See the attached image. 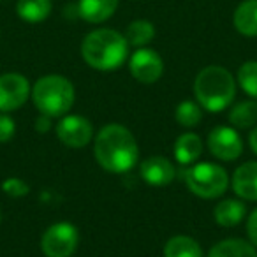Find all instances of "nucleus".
<instances>
[{"instance_id":"obj_1","label":"nucleus","mask_w":257,"mask_h":257,"mask_svg":"<svg viewBox=\"0 0 257 257\" xmlns=\"http://www.w3.org/2000/svg\"><path fill=\"white\" fill-rule=\"evenodd\" d=\"M93 155L104 171L123 175L140 161L134 134L121 123H107L93 136Z\"/></svg>"},{"instance_id":"obj_2","label":"nucleus","mask_w":257,"mask_h":257,"mask_svg":"<svg viewBox=\"0 0 257 257\" xmlns=\"http://www.w3.org/2000/svg\"><path fill=\"white\" fill-rule=\"evenodd\" d=\"M81 57L95 71H114L127 62L128 43L123 34L116 30L97 29L83 39Z\"/></svg>"},{"instance_id":"obj_3","label":"nucleus","mask_w":257,"mask_h":257,"mask_svg":"<svg viewBox=\"0 0 257 257\" xmlns=\"http://www.w3.org/2000/svg\"><path fill=\"white\" fill-rule=\"evenodd\" d=\"M234 76L222 65H208L194 79V97L203 109L220 113L232 104L236 97Z\"/></svg>"},{"instance_id":"obj_4","label":"nucleus","mask_w":257,"mask_h":257,"mask_svg":"<svg viewBox=\"0 0 257 257\" xmlns=\"http://www.w3.org/2000/svg\"><path fill=\"white\" fill-rule=\"evenodd\" d=\"M32 100L41 114H46L50 118H62L74 106V85L60 74L43 76L34 83Z\"/></svg>"},{"instance_id":"obj_5","label":"nucleus","mask_w":257,"mask_h":257,"mask_svg":"<svg viewBox=\"0 0 257 257\" xmlns=\"http://www.w3.org/2000/svg\"><path fill=\"white\" fill-rule=\"evenodd\" d=\"M185 183L194 196L201 199H217L229 187V175L215 162H196L185 171Z\"/></svg>"},{"instance_id":"obj_6","label":"nucleus","mask_w":257,"mask_h":257,"mask_svg":"<svg viewBox=\"0 0 257 257\" xmlns=\"http://www.w3.org/2000/svg\"><path fill=\"white\" fill-rule=\"evenodd\" d=\"M78 245V227L71 222H55L41 236V250L46 257H71Z\"/></svg>"},{"instance_id":"obj_7","label":"nucleus","mask_w":257,"mask_h":257,"mask_svg":"<svg viewBox=\"0 0 257 257\" xmlns=\"http://www.w3.org/2000/svg\"><path fill=\"white\" fill-rule=\"evenodd\" d=\"M206 147L215 159L222 162H234L243 154V140L238 128L229 125H218L208 134Z\"/></svg>"},{"instance_id":"obj_8","label":"nucleus","mask_w":257,"mask_h":257,"mask_svg":"<svg viewBox=\"0 0 257 257\" xmlns=\"http://www.w3.org/2000/svg\"><path fill=\"white\" fill-rule=\"evenodd\" d=\"M57 138L67 148H85L93 140V125L83 114H64L57 123Z\"/></svg>"},{"instance_id":"obj_9","label":"nucleus","mask_w":257,"mask_h":257,"mask_svg":"<svg viewBox=\"0 0 257 257\" xmlns=\"http://www.w3.org/2000/svg\"><path fill=\"white\" fill-rule=\"evenodd\" d=\"M32 95L29 79L20 72L0 76V113H11L23 107Z\"/></svg>"},{"instance_id":"obj_10","label":"nucleus","mask_w":257,"mask_h":257,"mask_svg":"<svg viewBox=\"0 0 257 257\" xmlns=\"http://www.w3.org/2000/svg\"><path fill=\"white\" fill-rule=\"evenodd\" d=\"M128 71L136 81L152 85V83H157L164 74V62L155 50L138 48L128 58Z\"/></svg>"},{"instance_id":"obj_11","label":"nucleus","mask_w":257,"mask_h":257,"mask_svg":"<svg viewBox=\"0 0 257 257\" xmlns=\"http://www.w3.org/2000/svg\"><path fill=\"white\" fill-rule=\"evenodd\" d=\"M141 178L152 187H166L175 180V166L164 155H152L141 162Z\"/></svg>"},{"instance_id":"obj_12","label":"nucleus","mask_w":257,"mask_h":257,"mask_svg":"<svg viewBox=\"0 0 257 257\" xmlns=\"http://www.w3.org/2000/svg\"><path fill=\"white\" fill-rule=\"evenodd\" d=\"M231 187L243 201H257V161H248L238 166L232 173Z\"/></svg>"},{"instance_id":"obj_13","label":"nucleus","mask_w":257,"mask_h":257,"mask_svg":"<svg viewBox=\"0 0 257 257\" xmlns=\"http://www.w3.org/2000/svg\"><path fill=\"white\" fill-rule=\"evenodd\" d=\"M173 154H175V159L178 161V164L182 166L196 164L197 159L203 154V140L196 133L180 134L178 140L175 141Z\"/></svg>"},{"instance_id":"obj_14","label":"nucleus","mask_w":257,"mask_h":257,"mask_svg":"<svg viewBox=\"0 0 257 257\" xmlns=\"http://www.w3.org/2000/svg\"><path fill=\"white\" fill-rule=\"evenodd\" d=\"M118 0H79L78 13L88 23H104L116 13Z\"/></svg>"},{"instance_id":"obj_15","label":"nucleus","mask_w":257,"mask_h":257,"mask_svg":"<svg viewBox=\"0 0 257 257\" xmlns=\"http://www.w3.org/2000/svg\"><path fill=\"white\" fill-rule=\"evenodd\" d=\"M232 23L238 34L257 37V0H243L232 15Z\"/></svg>"},{"instance_id":"obj_16","label":"nucleus","mask_w":257,"mask_h":257,"mask_svg":"<svg viewBox=\"0 0 257 257\" xmlns=\"http://www.w3.org/2000/svg\"><path fill=\"white\" fill-rule=\"evenodd\" d=\"M208 257H257V248L241 238H225L213 245Z\"/></svg>"},{"instance_id":"obj_17","label":"nucleus","mask_w":257,"mask_h":257,"mask_svg":"<svg viewBox=\"0 0 257 257\" xmlns=\"http://www.w3.org/2000/svg\"><path fill=\"white\" fill-rule=\"evenodd\" d=\"M246 206L239 199H222L213 210V218L222 227H234L245 218Z\"/></svg>"},{"instance_id":"obj_18","label":"nucleus","mask_w":257,"mask_h":257,"mask_svg":"<svg viewBox=\"0 0 257 257\" xmlns=\"http://www.w3.org/2000/svg\"><path fill=\"white\" fill-rule=\"evenodd\" d=\"M164 257H203V248L192 236L178 234L166 241Z\"/></svg>"},{"instance_id":"obj_19","label":"nucleus","mask_w":257,"mask_h":257,"mask_svg":"<svg viewBox=\"0 0 257 257\" xmlns=\"http://www.w3.org/2000/svg\"><path fill=\"white\" fill-rule=\"evenodd\" d=\"M51 0H18L16 13L27 23H41L51 15Z\"/></svg>"},{"instance_id":"obj_20","label":"nucleus","mask_w":257,"mask_h":257,"mask_svg":"<svg viewBox=\"0 0 257 257\" xmlns=\"http://www.w3.org/2000/svg\"><path fill=\"white\" fill-rule=\"evenodd\" d=\"M229 121L234 128H252L257 123V100L248 99L236 102L229 111Z\"/></svg>"},{"instance_id":"obj_21","label":"nucleus","mask_w":257,"mask_h":257,"mask_svg":"<svg viewBox=\"0 0 257 257\" xmlns=\"http://www.w3.org/2000/svg\"><path fill=\"white\" fill-rule=\"evenodd\" d=\"M125 39H127L128 46L134 48H145L150 44L155 37V27L148 20H134L133 23H128L127 30H125Z\"/></svg>"},{"instance_id":"obj_22","label":"nucleus","mask_w":257,"mask_h":257,"mask_svg":"<svg viewBox=\"0 0 257 257\" xmlns=\"http://www.w3.org/2000/svg\"><path fill=\"white\" fill-rule=\"evenodd\" d=\"M175 118L182 127L194 128L203 120V107L196 100H182L175 109Z\"/></svg>"},{"instance_id":"obj_23","label":"nucleus","mask_w":257,"mask_h":257,"mask_svg":"<svg viewBox=\"0 0 257 257\" xmlns=\"http://www.w3.org/2000/svg\"><path fill=\"white\" fill-rule=\"evenodd\" d=\"M236 83L241 86V90L248 97L257 100V62L248 60L238 69Z\"/></svg>"},{"instance_id":"obj_24","label":"nucleus","mask_w":257,"mask_h":257,"mask_svg":"<svg viewBox=\"0 0 257 257\" xmlns=\"http://www.w3.org/2000/svg\"><path fill=\"white\" fill-rule=\"evenodd\" d=\"M2 190H4L6 196L13 197H25L30 192V185L22 178H16V176H9L2 182Z\"/></svg>"},{"instance_id":"obj_25","label":"nucleus","mask_w":257,"mask_h":257,"mask_svg":"<svg viewBox=\"0 0 257 257\" xmlns=\"http://www.w3.org/2000/svg\"><path fill=\"white\" fill-rule=\"evenodd\" d=\"M16 134V123L8 113H0V143H8Z\"/></svg>"},{"instance_id":"obj_26","label":"nucleus","mask_w":257,"mask_h":257,"mask_svg":"<svg viewBox=\"0 0 257 257\" xmlns=\"http://www.w3.org/2000/svg\"><path fill=\"white\" fill-rule=\"evenodd\" d=\"M246 234H248V241L257 248V208L246 218Z\"/></svg>"},{"instance_id":"obj_27","label":"nucleus","mask_w":257,"mask_h":257,"mask_svg":"<svg viewBox=\"0 0 257 257\" xmlns=\"http://www.w3.org/2000/svg\"><path fill=\"white\" fill-rule=\"evenodd\" d=\"M50 128H51V118L46 116V114H39L36 120V131L44 134V133H48Z\"/></svg>"},{"instance_id":"obj_28","label":"nucleus","mask_w":257,"mask_h":257,"mask_svg":"<svg viewBox=\"0 0 257 257\" xmlns=\"http://www.w3.org/2000/svg\"><path fill=\"white\" fill-rule=\"evenodd\" d=\"M248 145H250V150L257 155V127H253L248 134Z\"/></svg>"},{"instance_id":"obj_29","label":"nucleus","mask_w":257,"mask_h":257,"mask_svg":"<svg viewBox=\"0 0 257 257\" xmlns=\"http://www.w3.org/2000/svg\"><path fill=\"white\" fill-rule=\"evenodd\" d=\"M0 220H2V213H0Z\"/></svg>"}]
</instances>
